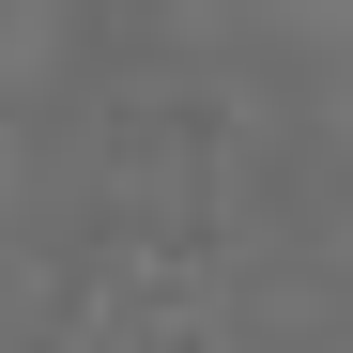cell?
Here are the masks:
<instances>
[]
</instances>
